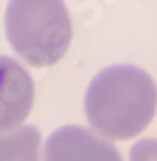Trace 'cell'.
<instances>
[{"label":"cell","instance_id":"cell-1","mask_svg":"<svg viewBox=\"0 0 157 161\" xmlns=\"http://www.w3.org/2000/svg\"><path fill=\"white\" fill-rule=\"evenodd\" d=\"M86 118L100 137L126 141L149 126L157 110V84L137 65H110L94 75L84 100Z\"/></svg>","mask_w":157,"mask_h":161},{"label":"cell","instance_id":"cell-2","mask_svg":"<svg viewBox=\"0 0 157 161\" xmlns=\"http://www.w3.org/2000/svg\"><path fill=\"white\" fill-rule=\"evenodd\" d=\"M8 43L35 67H47L71 43V19L63 0H8L4 14Z\"/></svg>","mask_w":157,"mask_h":161},{"label":"cell","instance_id":"cell-3","mask_svg":"<svg viewBox=\"0 0 157 161\" xmlns=\"http://www.w3.org/2000/svg\"><path fill=\"white\" fill-rule=\"evenodd\" d=\"M45 161H122L118 149L84 126L70 125L53 130L43 147Z\"/></svg>","mask_w":157,"mask_h":161},{"label":"cell","instance_id":"cell-4","mask_svg":"<svg viewBox=\"0 0 157 161\" xmlns=\"http://www.w3.org/2000/svg\"><path fill=\"white\" fill-rule=\"evenodd\" d=\"M35 100L33 78L19 61L0 55V135L23 126Z\"/></svg>","mask_w":157,"mask_h":161},{"label":"cell","instance_id":"cell-5","mask_svg":"<svg viewBox=\"0 0 157 161\" xmlns=\"http://www.w3.org/2000/svg\"><path fill=\"white\" fill-rule=\"evenodd\" d=\"M41 135L35 126H19L0 135V161H41Z\"/></svg>","mask_w":157,"mask_h":161},{"label":"cell","instance_id":"cell-6","mask_svg":"<svg viewBox=\"0 0 157 161\" xmlns=\"http://www.w3.org/2000/svg\"><path fill=\"white\" fill-rule=\"evenodd\" d=\"M129 161H157V139H141L131 147Z\"/></svg>","mask_w":157,"mask_h":161}]
</instances>
